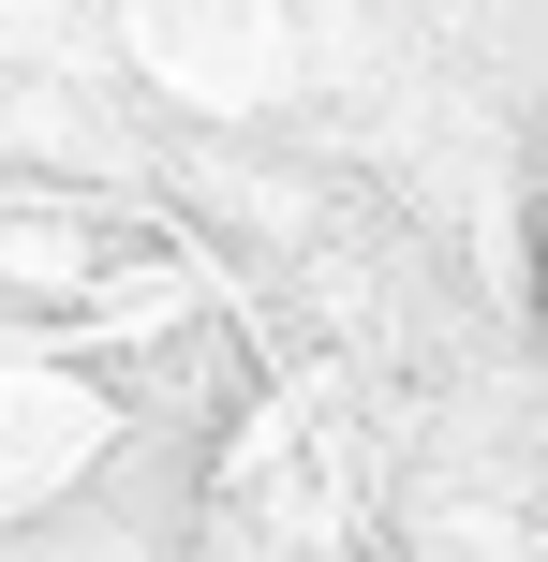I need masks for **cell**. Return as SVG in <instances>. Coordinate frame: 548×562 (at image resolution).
<instances>
[{
	"label": "cell",
	"instance_id": "6da1fadb",
	"mask_svg": "<svg viewBox=\"0 0 548 562\" xmlns=\"http://www.w3.org/2000/svg\"><path fill=\"white\" fill-rule=\"evenodd\" d=\"M534 340H548V148H534Z\"/></svg>",
	"mask_w": 548,
	"mask_h": 562
}]
</instances>
